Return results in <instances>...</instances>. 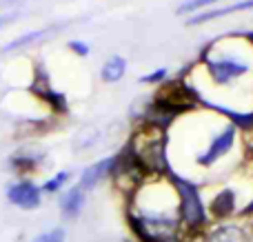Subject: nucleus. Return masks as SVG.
<instances>
[{
	"instance_id": "f257e3e1",
	"label": "nucleus",
	"mask_w": 253,
	"mask_h": 242,
	"mask_svg": "<svg viewBox=\"0 0 253 242\" xmlns=\"http://www.w3.org/2000/svg\"><path fill=\"white\" fill-rule=\"evenodd\" d=\"M126 154L135 160L144 173L169 171L167 167V129L144 122L131 136Z\"/></svg>"
},
{
	"instance_id": "f03ea898",
	"label": "nucleus",
	"mask_w": 253,
	"mask_h": 242,
	"mask_svg": "<svg viewBox=\"0 0 253 242\" xmlns=\"http://www.w3.org/2000/svg\"><path fill=\"white\" fill-rule=\"evenodd\" d=\"M129 227L142 242H180V218L158 211L129 213Z\"/></svg>"
},
{
	"instance_id": "7ed1b4c3",
	"label": "nucleus",
	"mask_w": 253,
	"mask_h": 242,
	"mask_svg": "<svg viewBox=\"0 0 253 242\" xmlns=\"http://www.w3.org/2000/svg\"><path fill=\"white\" fill-rule=\"evenodd\" d=\"M169 173L171 187L175 189V196H178V216L180 222L187 225L189 229H198L207 222V211L205 204H202V196L198 185H193L191 180H184V178L175 176V173Z\"/></svg>"
},
{
	"instance_id": "20e7f679",
	"label": "nucleus",
	"mask_w": 253,
	"mask_h": 242,
	"mask_svg": "<svg viewBox=\"0 0 253 242\" xmlns=\"http://www.w3.org/2000/svg\"><path fill=\"white\" fill-rule=\"evenodd\" d=\"M198 102H200L198 93L193 89H189L184 82H169L165 87H160V91L156 93L151 105L169 116H178L182 111H191Z\"/></svg>"
},
{
	"instance_id": "39448f33",
	"label": "nucleus",
	"mask_w": 253,
	"mask_h": 242,
	"mask_svg": "<svg viewBox=\"0 0 253 242\" xmlns=\"http://www.w3.org/2000/svg\"><path fill=\"white\" fill-rule=\"evenodd\" d=\"M202 60L207 65V74L218 84L233 82V80H238L240 76H245L251 69L249 62L238 60V58H231V56H209V53H205Z\"/></svg>"
},
{
	"instance_id": "423d86ee",
	"label": "nucleus",
	"mask_w": 253,
	"mask_h": 242,
	"mask_svg": "<svg viewBox=\"0 0 253 242\" xmlns=\"http://www.w3.org/2000/svg\"><path fill=\"white\" fill-rule=\"evenodd\" d=\"M236 136H238V129L229 122L227 127H224L222 131L209 142V147H207L205 154L198 156L196 162L200 164V167H211V164H215L220 158H224V156L233 149V145H236Z\"/></svg>"
},
{
	"instance_id": "0eeeda50",
	"label": "nucleus",
	"mask_w": 253,
	"mask_h": 242,
	"mask_svg": "<svg viewBox=\"0 0 253 242\" xmlns=\"http://www.w3.org/2000/svg\"><path fill=\"white\" fill-rule=\"evenodd\" d=\"M7 200L18 209L34 211V209H38L42 204V189L31 180L11 182L7 187Z\"/></svg>"
},
{
	"instance_id": "6e6552de",
	"label": "nucleus",
	"mask_w": 253,
	"mask_h": 242,
	"mask_svg": "<svg viewBox=\"0 0 253 242\" xmlns=\"http://www.w3.org/2000/svg\"><path fill=\"white\" fill-rule=\"evenodd\" d=\"M114 167H116V156H109V158H102V160H98V162L89 164V167L83 171V176H80L78 187L84 191L93 189L98 182H102L107 176L114 173Z\"/></svg>"
},
{
	"instance_id": "1a4fd4ad",
	"label": "nucleus",
	"mask_w": 253,
	"mask_h": 242,
	"mask_svg": "<svg viewBox=\"0 0 253 242\" xmlns=\"http://www.w3.org/2000/svg\"><path fill=\"white\" fill-rule=\"evenodd\" d=\"M253 9V0H240V2H231L227 7H218V9H211V11H202L198 16H193L187 25H202V22H209L215 20V18H222V16H231V13H240V11H249Z\"/></svg>"
},
{
	"instance_id": "9d476101",
	"label": "nucleus",
	"mask_w": 253,
	"mask_h": 242,
	"mask_svg": "<svg viewBox=\"0 0 253 242\" xmlns=\"http://www.w3.org/2000/svg\"><path fill=\"white\" fill-rule=\"evenodd\" d=\"M84 207V189H80L78 185L71 187L69 191H65L60 198V211L65 218H76Z\"/></svg>"
},
{
	"instance_id": "9b49d317",
	"label": "nucleus",
	"mask_w": 253,
	"mask_h": 242,
	"mask_svg": "<svg viewBox=\"0 0 253 242\" xmlns=\"http://www.w3.org/2000/svg\"><path fill=\"white\" fill-rule=\"evenodd\" d=\"M125 74H126V60L123 56H111L100 69V78L105 82H120L125 78Z\"/></svg>"
},
{
	"instance_id": "f8f14e48",
	"label": "nucleus",
	"mask_w": 253,
	"mask_h": 242,
	"mask_svg": "<svg viewBox=\"0 0 253 242\" xmlns=\"http://www.w3.org/2000/svg\"><path fill=\"white\" fill-rule=\"evenodd\" d=\"M205 242H247V236L240 227L222 225V227L211 231V234L205 238Z\"/></svg>"
},
{
	"instance_id": "ddd939ff",
	"label": "nucleus",
	"mask_w": 253,
	"mask_h": 242,
	"mask_svg": "<svg viewBox=\"0 0 253 242\" xmlns=\"http://www.w3.org/2000/svg\"><path fill=\"white\" fill-rule=\"evenodd\" d=\"M236 209V194L231 189H222L218 196H215L213 204H211V211H213L215 218H227L233 213Z\"/></svg>"
},
{
	"instance_id": "4468645a",
	"label": "nucleus",
	"mask_w": 253,
	"mask_h": 242,
	"mask_svg": "<svg viewBox=\"0 0 253 242\" xmlns=\"http://www.w3.org/2000/svg\"><path fill=\"white\" fill-rule=\"evenodd\" d=\"M49 34H53L51 27H44V29L29 31V34H22V36H18L16 40H11L9 44H4V47H2V53L16 51V49H22V47H27V44H31V42H38L40 38H44V36H49Z\"/></svg>"
},
{
	"instance_id": "2eb2a0df",
	"label": "nucleus",
	"mask_w": 253,
	"mask_h": 242,
	"mask_svg": "<svg viewBox=\"0 0 253 242\" xmlns=\"http://www.w3.org/2000/svg\"><path fill=\"white\" fill-rule=\"evenodd\" d=\"M69 180H71V173L69 171H60V173H56L53 178H49V180L44 182L40 189H42L44 194H58V191H60Z\"/></svg>"
},
{
	"instance_id": "dca6fc26",
	"label": "nucleus",
	"mask_w": 253,
	"mask_h": 242,
	"mask_svg": "<svg viewBox=\"0 0 253 242\" xmlns=\"http://www.w3.org/2000/svg\"><path fill=\"white\" fill-rule=\"evenodd\" d=\"M65 238H67L65 229L56 227V229H51V231H42V234H38L31 242H65Z\"/></svg>"
},
{
	"instance_id": "f3484780",
	"label": "nucleus",
	"mask_w": 253,
	"mask_h": 242,
	"mask_svg": "<svg viewBox=\"0 0 253 242\" xmlns=\"http://www.w3.org/2000/svg\"><path fill=\"white\" fill-rule=\"evenodd\" d=\"M215 2H222V0H189L182 7H178V13H191V11H198V9L209 7V4H215Z\"/></svg>"
},
{
	"instance_id": "a211bd4d",
	"label": "nucleus",
	"mask_w": 253,
	"mask_h": 242,
	"mask_svg": "<svg viewBox=\"0 0 253 242\" xmlns=\"http://www.w3.org/2000/svg\"><path fill=\"white\" fill-rule=\"evenodd\" d=\"M69 49H71V51H74V53H78L80 58L89 56V44L80 42V40H71V42H69Z\"/></svg>"
},
{
	"instance_id": "6ab92c4d",
	"label": "nucleus",
	"mask_w": 253,
	"mask_h": 242,
	"mask_svg": "<svg viewBox=\"0 0 253 242\" xmlns=\"http://www.w3.org/2000/svg\"><path fill=\"white\" fill-rule=\"evenodd\" d=\"M165 78H167V69H158L153 74H147L144 78H140V82H160Z\"/></svg>"
},
{
	"instance_id": "aec40b11",
	"label": "nucleus",
	"mask_w": 253,
	"mask_h": 242,
	"mask_svg": "<svg viewBox=\"0 0 253 242\" xmlns=\"http://www.w3.org/2000/svg\"><path fill=\"white\" fill-rule=\"evenodd\" d=\"M18 18V11H11V13H2V16H0V29H2V27H7L9 22L11 20H16Z\"/></svg>"
}]
</instances>
